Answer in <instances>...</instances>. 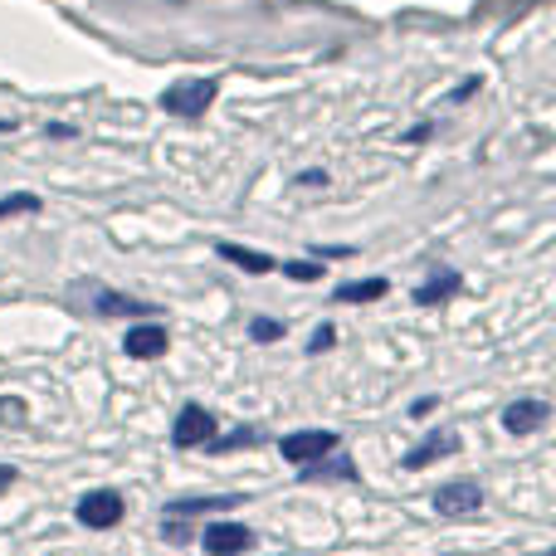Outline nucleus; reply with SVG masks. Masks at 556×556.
Segmentation results:
<instances>
[{
	"label": "nucleus",
	"mask_w": 556,
	"mask_h": 556,
	"mask_svg": "<svg viewBox=\"0 0 556 556\" xmlns=\"http://www.w3.org/2000/svg\"><path fill=\"white\" fill-rule=\"evenodd\" d=\"M215 93H220V88H215L211 78H186V84L166 88V93H162V108H166L172 117H201L205 108L215 103Z\"/></svg>",
	"instance_id": "f257e3e1"
},
{
	"label": "nucleus",
	"mask_w": 556,
	"mask_h": 556,
	"mask_svg": "<svg viewBox=\"0 0 556 556\" xmlns=\"http://www.w3.org/2000/svg\"><path fill=\"white\" fill-rule=\"evenodd\" d=\"M278 450H283L288 464H313V459H323V454L337 450V434L332 430H298V434H283Z\"/></svg>",
	"instance_id": "f03ea898"
},
{
	"label": "nucleus",
	"mask_w": 556,
	"mask_h": 556,
	"mask_svg": "<svg viewBox=\"0 0 556 556\" xmlns=\"http://www.w3.org/2000/svg\"><path fill=\"white\" fill-rule=\"evenodd\" d=\"M211 434H215V415L205 410V405H186V410L176 415V425H172L176 450H195V444H205Z\"/></svg>",
	"instance_id": "7ed1b4c3"
},
{
	"label": "nucleus",
	"mask_w": 556,
	"mask_h": 556,
	"mask_svg": "<svg viewBox=\"0 0 556 556\" xmlns=\"http://www.w3.org/2000/svg\"><path fill=\"white\" fill-rule=\"evenodd\" d=\"M201 542H205L211 556H244L254 547V532L244 528V522H211Z\"/></svg>",
	"instance_id": "20e7f679"
},
{
	"label": "nucleus",
	"mask_w": 556,
	"mask_h": 556,
	"mask_svg": "<svg viewBox=\"0 0 556 556\" xmlns=\"http://www.w3.org/2000/svg\"><path fill=\"white\" fill-rule=\"evenodd\" d=\"M479 508H483L479 483H444V489L434 493V513H444V518H473Z\"/></svg>",
	"instance_id": "39448f33"
},
{
	"label": "nucleus",
	"mask_w": 556,
	"mask_h": 556,
	"mask_svg": "<svg viewBox=\"0 0 556 556\" xmlns=\"http://www.w3.org/2000/svg\"><path fill=\"white\" fill-rule=\"evenodd\" d=\"M117 518H123V493L113 489H98L78 503V522L84 528H117Z\"/></svg>",
	"instance_id": "423d86ee"
},
{
	"label": "nucleus",
	"mask_w": 556,
	"mask_h": 556,
	"mask_svg": "<svg viewBox=\"0 0 556 556\" xmlns=\"http://www.w3.org/2000/svg\"><path fill=\"white\" fill-rule=\"evenodd\" d=\"M166 327L162 323H142V327H132L127 332V342H123V352L127 356H137V362H156V356H166Z\"/></svg>",
	"instance_id": "0eeeda50"
},
{
	"label": "nucleus",
	"mask_w": 556,
	"mask_h": 556,
	"mask_svg": "<svg viewBox=\"0 0 556 556\" xmlns=\"http://www.w3.org/2000/svg\"><path fill=\"white\" fill-rule=\"evenodd\" d=\"M547 415H552L547 401H518L503 410V425H508V434H532L538 425H547Z\"/></svg>",
	"instance_id": "6e6552de"
},
{
	"label": "nucleus",
	"mask_w": 556,
	"mask_h": 556,
	"mask_svg": "<svg viewBox=\"0 0 556 556\" xmlns=\"http://www.w3.org/2000/svg\"><path fill=\"white\" fill-rule=\"evenodd\" d=\"M454 450H459V440H454V434H444V440H440V434H434V440H425L420 450H410V454H405V469H425V464H434V459H440V454H454Z\"/></svg>",
	"instance_id": "1a4fd4ad"
},
{
	"label": "nucleus",
	"mask_w": 556,
	"mask_h": 556,
	"mask_svg": "<svg viewBox=\"0 0 556 556\" xmlns=\"http://www.w3.org/2000/svg\"><path fill=\"white\" fill-rule=\"evenodd\" d=\"M220 260L240 264V269H250V274H269V269H278V264L269 260V254H254V250H240V244H220Z\"/></svg>",
	"instance_id": "9d476101"
},
{
	"label": "nucleus",
	"mask_w": 556,
	"mask_h": 556,
	"mask_svg": "<svg viewBox=\"0 0 556 556\" xmlns=\"http://www.w3.org/2000/svg\"><path fill=\"white\" fill-rule=\"evenodd\" d=\"M337 298H342V303H376V298H386V278H371V283H342Z\"/></svg>",
	"instance_id": "9b49d317"
},
{
	"label": "nucleus",
	"mask_w": 556,
	"mask_h": 556,
	"mask_svg": "<svg viewBox=\"0 0 556 556\" xmlns=\"http://www.w3.org/2000/svg\"><path fill=\"white\" fill-rule=\"evenodd\" d=\"M117 313H152V307L123 293H98V317H117Z\"/></svg>",
	"instance_id": "f8f14e48"
},
{
	"label": "nucleus",
	"mask_w": 556,
	"mask_h": 556,
	"mask_svg": "<svg viewBox=\"0 0 556 556\" xmlns=\"http://www.w3.org/2000/svg\"><path fill=\"white\" fill-rule=\"evenodd\" d=\"M235 503H240V498H235V493H230V498H191V503H172V508H166V513H172V518H191V513H215V508H235Z\"/></svg>",
	"instance_id": "ddd939ff"
},
{
	"label": "nucleus",
	"mask_w": 556,
	"mask_h": 556,
	"mask_svg": "<svg viewBox=\"0 0 556 556\" xmlns=\"http://www.w3.org/2000/svg\"><path fill=\"white\" fill-rule=\"evenodd\" d=\"M434 278H440V283H425L420 293H415L420 303H434V298H450L454 288H459V274H434Z\"/></svg>",
	"instance_id": "4468645a"
},
{
	"label": "nucleus",
	"mask_w": 556,
	"mask_h": 556,
	"mask_svg": "<svg viewBox=\"0 0 556 556\" xmlns=\"http://www.w3.org/2000/svg\"><path fill=\"white\" fill-rule=\"evenodd\" d=\"M20 211H39V195H29V191H20V195H5V201H0V220H5V215H20Z\"/></svg>",
	"instance_id": "2eb2a0df"
},
{
	"label": "nucleus",
	"mask_w": 556,
	"mask_h": 556,
	"mask_svg": "<svg viewBox=\"0 0 556 556\" xmlns=\"http://www.w3.org/2000/svg\"><path fill=\"white\" fill-rule=\"evenodd\" d=\"M250 337H254V342H278V337H283V323H274V317H254Z\"/></svg>",
	"instance_id": "dca6fc26"
},
{
	"label": "nucleus",
	"mask_w": 556,
	"mask_h": 556,
	"mask_svg": "<svg viewBox=\"0 0 556 556\" xmlns=\"http://www.w3.org/2000/svg\"><path fill=\"white\" fill-rule=\"evenodd\" d=\"M288 278H298V283H313V278H323V269L317 264H283Z\"/></svg>",
	"instance_id": "f3484780"
},
{
	"label": "nucleus",
	"mask_w": 556,
	"mask_h": 556,
	"mask_svg": "<svg viewBox=\"0 0 556 556\" xmlns=\"http://www.w3.org/2000/svg\"><path fill=\"white\" fill-rule=\"evenodd\" d=\"M254 440H260L254 430H240V434H230V440H205V444H211V450H235V444H254Z\"/></svg>",
	"instance_id": "a211bd4d"
},
{
	"label": "nucleus",
	"mask_w": 556,
	"mask_h": 556,
	"mask_svg": "<svg viewBox=\"0 0 556 556\" xmlns=\"http://www.w3.org/2000/svg\"><path fill=\"white\" fill-rule=\"evenodd\" d=\"M307 346H313V352H323V346H332V327H317V332H313V342H307Z\"/></svg>",
	"instance_id": "6ab92c4d"
},
{
	"label": "nucleus",
	"mask_w": 556,
	"mask_h": 556,
	"mask_svg": "<svg viewBox=\"0 0 556 556\" xmlns=\"http://www.w3.org/2000/svg\"><path fill=\"white\" fill-rule=\"evenodd\" d=\"M317 473H323V464H317V469L307 473V479H317ZM332 473H342V479H352V464H346V459H337V464H332Z\"/></svg>",
	"instance_id": "aec40b11"
},
{
	"label": "nucleus",
	"mask_w": 556,
	"mask_h": 556,
	"mask_svg": "<svg viewBox=\"0 0 556 556\" xmlns=\"http://www.w3.org/2000/svg\"><path fill=\"white\" fill-rule=\"evenodd\" d=\"M10 483H15V469H10V464H0V493H5Z\"/></svg>",
	"instance_id": "412c9836"
}]
</instances>
